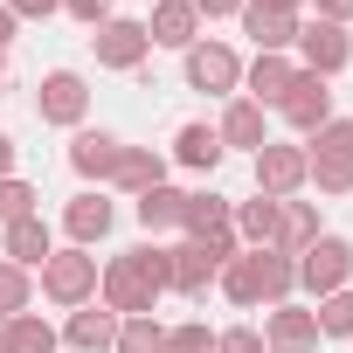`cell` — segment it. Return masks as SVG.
Returning <instances> with one entry per match:
<instances>
[{"instance_id": "cell-41", "label": "cell", "mask_w": 353, "mask_h": 353, "mask_svg": "<svg viewBox=\"0 0 353 353\" xmlns=\"http://www.w3.org/2000/svg\"><path fill=\"white\" fill-rule=\"evenodd\" d=\"M312 8H319V21H339V28L353 21V0H312Z\"/></svg>"}, {"instance_id": "cell-20", "label": "cell", "mask_w": 353, "mask_h": 353, "mask_svg": "<svg viewBox=\"0 0 353 353\" xmlns=\"http://www.w3.org/2000/svg\"><path fill=\"white\" fill-rule=\"evenodd\" d=\"M56 256V236H49V222L42 215H28V222H8V263H21V270H42Z\"/></svg>"}, {"instance_id": "cell-42", "label": "cell", "mask_w": 353, "mask_h": 353, "mask_svg": "<svg viewBox=\"0 0 353 353\" xmlns=\"http://www.w3.org/2000/svg\"><path fill=\"white\" fill-rule=\"evenodd\" d=\"M250 8H270V14H305V0H250Z\"/></svg>"}, {"instance_id": "cell-22", "label": "cell", "mask_w": 353, "mask_h": 353, "mask_svg": "<svg viewBox=\"0 0 353 353\" xmlns=\"http://www.w3.org/2000/svg\"><path fill=\"white\" fill-rule=\"evenodd\" d=\"M173 159H181L188 173H215L222 166V139H215V125H181V132H173Z\"/></svg>"}, {"instance_id": "cell-28", "label": "cell", "mask_w": 353, "mask_h": 353, "mask_svg": "<svg viewBox=\"0 0 353 353\" xmlns=\"http://www.w3.org/2000/svg\"><path fill=\"white\" fill-rule=\"evenodd\" d=\"M305 188L353 194V152H305Z\"/></svg>"}, {"instance_id": "cell-43", "label": "cell", "mask_w": 353, "mask_h": 353, "mask_svg": "<svg viewBox=\"0 0 353 353\" xmlns=\"http://www.w3.org/2000/svg\"><path fill=\"white\" fill-rule=\"evenodd\" d=\"M8 173H14V139L0 132V181H8Z\"/></svg>"}, {"instance_id": "cell-9", "label": "cell", "mask_w": 353, "mask_h": 353, "mask_svg": "<svg viewBox=\"0 0 353 353\" xmlns=\"http://www.w3.org/2000/svg\"><path fill=\"white\" fill-rule=\"evenodd\" d=\"M305 188V145H263L256 152V194H270V201H291Z\"/></svg>"}, {"instance_id": "cell-4", "label": "cell", "mask_w": 353, "mask_h": 353, "mask_svg": "<svg viewBox=\"0 0 353 353\" xmlns=\"http://www.w3.org/2000/svg\"><path fill=\"white\" fill-rule=\"evenodd\" d=\"M353 63V35L339 28V21H298V70H312V77H339Z\"/></svg>"}, {"instance_id": "cell-1", "label": "cell", "mask_w": 353, "mask_h": 353, "mask_svg": "<svg viewBox=\"0 0 353 353\" xmlns=\"http://www.w3.org/2000/svg\"><path fill=\"white\" fill-rule=\"evenodd\" d=\"M42 298L49 305H63V312H77V305H97V256L90 250H56L49 263H42Z\"/></svg>"}, {"instance_id": "cell-27", "label": "cell", "mask_w": 353, "mask_h": 353, "mask_svg": "<svg viewBox=\"0 0 353 353\" xmlns=\"http://www.w3.org/2000/svg\"><path fill=\"white\" fill-rule=\"evenodd\" d=\"M256 256V277H263V305H291V291H298V256H284V250H250Z\"/></svg>"}, {"instance_id": "cell-46", "label": "cell", "mask_w": 353, "mask_h": 353, "mask_svg": "<svg viewBox=\"0 0 353 353\" xmlns=\"http://www.w3.org/2000/svg\"><path fill=\"white\" fill-rule=\"evenodd\" d=\"M0 97H8V63H0Z\"/></svg>"}, {"instance_id": "cell-44", "label": "cell", "mask_w": 353, "mask_h": 353, "mask_svg": "<svg viewBox=\"0 0 353 353\" xmlns=\"http://www.w3.org/2000/svg\"><path fill=\"white\" fill-rule=\"evenodd\" d=\"M8 42H14V14L0 8V56H8Z\"/></svg>"}, {"instance_id": "cell-32", "label": "cell", "mask_w": 353, "mask_h": 353, "mask_svg": "<svg viewBox=\"0 0 353 353\" xmlns=\"http://www.w3.org/2000/svg\"><path fill=\"white\" fill-rule=\"evenodd\" d=\"M63 346V332L49 325V319H35V312H14V353H56Z\"/></svg>"}, {"instance_id": "cell-3", "label": "cell", "mask_w": 353, "mask_h": 353, "mask_svg": "<svg viewBox=\"0 0 353 353\" xmlns=\"http://www.w3.org/2000/svg\"><path fill=\"white\" fill-rule=\"evenodd\" d=\"M97 305H104V312H118V319H145V312L159 305V291L139 277V263H132V256H111V263L97 270Z\"/></svg>"}, {"instance_id": "cell-14", "label": "cell", "mask_w": 353, "mask_h": 353, "mask_svg": "<svg viewBox=\"0 0 353 353\" xmlns=\"http://www.w3.org/2000/svg\"><path fill=\"white\" fill-rule=\"evenodd\" d=\"M243 35L256 42V56H291L298 49V14H270V8L243 0Z\"/></svg>"}, {"instance_id": "cell-19", "label": "cell", "mask_w": 353, "mask_h": 353, "mask_svg": "<svg viewBox=\"0 0 353 353\" xmlns=\"http://www.w3.org/2000/svg\"><path fill=\"white\" fill-rule=\"evenodd\" d=\"M229 229H236L243 250H270V236H277V201H270V194L236 201V208H229Z\"/></svg>"}, {"instance_id": "cell-6", "label": "cell", "mask_w": 353, "mask_h": 353, "mask_svg": "<svg viewBox=\"0 0 353 353\" xmlns=\"http://www.w3.org/2000/svg\"><path fill=\"white\" fill-rule=\"evenodd\" d=\"M90 49H97V70H145V56H152V42H145V21H125V14H111L97 35H90Z\"/></svg>"}, {"instance_id": "cell-38", "label": "cell", "mask_w": 353, "mask_h": 353, "mask_svg": "<svg viewBox=\"0 0 353 353\" xmlns=\"http://www.w3.org/2000/svg\"><path fill=\"white\" fill-rule=\"evenodd\" d=\"M63 14L83 21V28H104V21H111V0H63Z\"/></svg>"}, {"instance_id": "cell-30", "label": "cell", "mask_w": 353, "mask_h": 353, "mask_svg": "<svg viewBox=\"0 0 353 353\" xmlns=\"http://www.w3.org/2000/svg\"><path fill=\"white\" fill-rule=\"evenodd\" d=\"M111 353H166V325L145 312V319H118V346Z\"/></svg>"}, {"instance_id": "cell-23", "label": "cell", "mask_w": 353, "mask_h": 353, "mask_svg": "<svg viewBox=\"0 0 353 353\" xmlns=\"http://www.w3.org/2000/svg\"><path fill=\"white\" fill-rule=\"evenodd\" d=\"M181 208H188V194H181V188H166V181H159V188H145V194L132 201V215H139V229H145V236L181 229Z\"/></svg>"}, {"instance_id": "cell-12", "label": "cell", "mask_w": 353, "mask_h": 353, "mask_svg": "<svg viewBox=\"0 0 353 353\" xmlns=\"http://www.w3.org/2000/svg\"><path fill=\"white\" fill-rule=\"evenodd\" d=\"M215 139H222V152H229V145H236V152H263V145H270V118H263V104L229 97V111H222Z\"/></svg>"}, {"instance_id": "cell-18", "label": "cell", "mask_w": 353, "mask_h": 353, "mask_svg": "<svg viewBox=\"0 0 353 353\" xmlns=\"http://www.w3.org/2000/svg\"><path fill=\"white\" fill-rule=\"evenodd\" d=\"M159 181H166V159H159L152 145H125V152H118V166H111V188H118V194H132V201H139L145 188H159Z\"/></svg>"}, {"instance_id": "cell-40", "label": "cell", "mask_w": 353, "mask_h": 353, "mask_svg": "<svg viewBox=\"0 0 353 353\" xmlns=\"http://www.w3.org/2000/svg\"><path fill=\"white\" fill-rule=\"evenodd\" d=\"M188 8H194L201 21H229V14H243V0H188Z\"/></svg>"}, {"instance_id": "cell-39", "label": "cell", "mask_w": 353, "mask_h": 353, "mask_svg": "<svg viewBox=\"0 0 353 353\" xmlns=\"http://www.w3.org/2000/svg\"><path fill=\"white\" fill-rule=\"evenodd\" d=\"M0 8H8L14 21H49V14L63 8V0H0Z\"/></svg>"}, {"instance_id": "cell-15", "label": "cell", "mask_w": 353, "mask_h": 353, "mask_svg": "<svg viewBox=\"0 0 353 353\" xmlns=\"http://www.w3.org/2000/svg\"><path fill=\"white\" fill-rule=\"evenodd\" d=\"M63 346H77V353H111V346H118V312H104V305H77L70 325H63Z\"/></svg>"}, {"instance_id": "cell-45", "label": "cell", "mask_w": 353, "mask_h": 353, "mask_svg": "<svg viewBox=\"0 0 353 353\" xmlns=\"http://www.w3.org/2000/svg\"><path fill=\"white\" fill-rule=\"evenodd\" d=\"M0 353H14V319H0Z\"/></svg>"}, {"instance_id": "cell-35", "label": "cell", "mask_w": 353, "mask_h": 353, "mask_svg": "<svg viewBox=\"0 0 353 353\" xmlns=\"http://www.w3.org/2000/svg\"><path fill=\"white\" fill-rule=\"evenodd\" d=\"M166 353H215V332L194 325V319L188 325H166Z\"/></svg>"}, {"instance_id": "cell-36", "label": "cell", "mask_w": 353, "mask_h": 353, "mask_svg": "<svg viewBox=\"0 0 353 353\" xmlns=\"http://www.w3.org/2000/svg\"><path fill=\"white\" fill-rule=\"evenodd\" d=\"M305 152H353V118H325V125L312 132Z\"/></svg>"}, {"instance_id": "cell-5", "label": "cell", "mask_w": 353, "mask_h": 353, "mask_svg": "<svg viewBox=\"0 0 353 353\" xmlns=\"http://www.w3.org/2000/svg\"><path fill=\"white\" fill-rule=\"evenodd\" d=\"M83 111H90V83H83L77 70H49V77L35 83V118H42V125L77 132V125H83Z\"/></svg>"}, {"instance_id": "cell-21", "label": "cell", "mask_w": 353, "mask_h": 353, "mask_svg": "<svg viewBox=\"0 0 353 353\" xmlns=\"http://www.w3.org/2000/svg\"><path fill=\"white\" fill-rule=\"evenodd\" d=\"M166 256H173V291H181V298H201V291L215 284V270H222L201 243H173Z\"/></svg>"}, {"instance_id": "cell-7", "label": "cell", "mask_w": 353, "mask_h": 353, "mask_svg": "<svg viewBox=\"0 0 353 353\" xmlns=\"http://www.w3.org/2000/svg\"><path fill=\"white\" fill-rule=\"evenodd\" d=\"M277 118H284L291 132H305V139H312V132L332 118V83H325V77H312V70H298V77H291V90L277 97Z\"/></svg>"}, {"instance_id": "cell-37", "label": "cell", "mask_w": 353, "mask_h": 353, "mask_svg": "<svg viewBox=\"0 0 353 353\" xmlns=\"http://www.w3.org/2000/svg\"><path fill=\"white\" fill-rule=\"evenodd\" d=\"M215 353H270V346L256 325H229V332H215Z\"/></svg>"}, {"instance_id": "cell-13", "label": "cell", "mask_w": 353, "mask_h": 353, "mask_svg": "<svg viewBox=\"0 0 353 353\" xmlns=\"http://www.w3.org/2000/svg\"><path fill=\"white\" fill-rule=\"evenodd\" d=\"M325 229H319V201H277V236H270V250H284V256H305L312 243H319Z\"/></svg>"}, {"instance_id": "cell-17", "label": "cell", "mask_w": 353, "mask_h": 353, "mask_svg": "<svg viewBox=\"0 0 353 353\" xmlns=\"http://www.w3.org/2000/svg\"><path fill=\"white\" fill-rule=\"evenodd\" d=\"M111 222H118V208H111L104 194H77V201L63 208V229H70V243H77V250L104 243V236H111Z\"/></svg>"}, {"instance_id": "cell-31", "label": "cell", "mask_w": 353, "mask_h": 353, "mask_svg": "<svg viewBox=\"0 0 353 353\" xmlns=\"http://www.w3.org/2000/svg\"><path fill=\"white\" fill-rule=\"evenodd\" d=\"M28 215H42V194H35V181L8 173V181H0V229H8V222H28Z\"/></svg>"}, {"instance_id": "cell-11", "label": "cell", "mask_w": 353, "mask_h": 353, "mask_svg": "<svg viewBox=\"0 0 353 353\" xmlns=\"http://www.w3.org/2000/svg\"><path fill=\"white\" fill-rule=\"evenodd\" d=\"M145 42L152 49H194L201 42V14L188 8V0H152V21H145Z\"/></svg>"}, {"instance_id": "cell-24", "label": "cell", "mask_w": 353, "mask_h": 353, "mask_svg": "<svg viewBox=\"0 0 353 353\" xmlns=\"http://www.w3.org/2000/svg\"><path fill=\"white\" fill-rule=\"evenodd\" d=\"M291 77H298V63H291V56H256V63L243 70V83H250V104H277V97L291 90Z\"/></svg>"}, {"instance_id": "cell-16", "label": "cell", "mask_w": 353, "mask_h": 353, "mask_svg": "<svg viewBox=\"0 0 353 353\" xmlns=\"http://www.w3.org/2000/svg\"><path fill=\"white\" fill-rule=\"evenodd\" d=\"M118 152H125V139H111V132H90V125H77V139H70V166L83 173V181H111Z\"/></svg>"}, {"instance_id": "cell-34", "label": "cell", "mask_w": 353, "mask_h": 353, "mask_svg": "<svg viewBox=\"0 0 353 353\" xmlns=\"http://www.w3.org/2000/svg\"><path fill=\"white\" fill-rule=\"evenodd\" d=\"M132 263H139V277L152 284V291H173V256L159 250V243H139V250H125Z\"/></svg>"}, {"instance_id": "cell-25", "label": "cell", "mask_w": 353, "mask_h": 353, "mask_svg": "<svg viewBox=\"0 0 353 353\" xmlns=\"http://www.w3.org/2000/svg\"><path fill=\"white\" fill-rule=\"evenodd\" d=\"M215 284H222V298L229 305H243V312H256L263 305V277H256V256L243 250V256H229L222 270H215Z\"/></svg>"}, {"instance_id": "cell-8", "label": "cell", "mask_w": 353, "mask_h": 353, "mask_svg": "<svg viewBox=\"0 0 353 353\" xmlns=\"http://www.w3.org/2000/svg\"><path fill=\"white\" fill-rule=\"evenodd\" d=\"M243 83V63L229 42H194L188 49V90H208V97H229Z\"/></svg>"}, {"instance_id": "cell-29", "label": "cell", "mask_w": 353, "mask_h": 353, "mask_svg": "<svg viewBox=\"0 0 353 353\" xmlns=\"http://www.w3.org/2000/svg\"><path fill=\"white\" fill-rule=\"evenodd\" d=\"M312 319H319V339H353V284L332 291V298H319Z\"/></svg>"}, {"instance_id": "cell-2", "label": "cell", "mask_w": 353, "mask_h": 353, "mask_svg": "<svg viewBox=\"0 0 353 353\" xmlns=\"http://www.w3.org/2000/svg\"><path fill=\"white\" fill-rule=\"evenodd\" d=\"M346 284H353V243H346V236H319V243L298 256V291L332 298V291H346Z\"/></svg>"}, {"instance_id": "cell-10", "label": "cell", "mask_w": 353, "mask_h": 353, "mask_svg": "<svg viewBox=\"0 0 353 353\" xmlns=\"http://www.w3.org/2000/svg\"><path fill=\"white\" fill-rule=\"evenodd\" d=\"M263 346L270 353H319V319L305 305H270L263 312Z\"/></svg>"}, {"instance_id": "cell-26", "label": "cell", "mask_w": 353, "mask_h": 353, "mask_svg": "<svg viewBox=\"0 0 353 353\" xmlns=\"http://www.w3.org/2000/svg\"><path fill=\"white\" fill-rule=\"evenodd\" d=\"M229 208H236V201H222L215 188H201V194H188V208H181V229H188V243H201V236H215V229H229Z\"/></svg>"}, {"instance_id": "cell-33", "label": "cell", "mask_w": 353, "mask_h": 353, "mask_svg": "<svg viewBox=\"0 0 353 353\" xmlns=\"http://www.w3.org/2000/svg\"><path fill=\"white\" fill-rule=\"evenodd\" d=\"M28 298H35V277H28L21 263H0V319L28 312Z\"/></svg>"}]
</instances>
